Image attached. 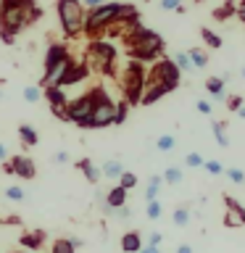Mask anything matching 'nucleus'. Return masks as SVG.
Instances as JSON below:
<instances>
[{
	"label": "nucleus",
	"instance_id": "obj_1",
	"mask_svg": "<svg viewBox=\"0 0 245 253\" xmlns=\"http://www.w3.org/2000/svg\"><path fill=\"white\" fill-rule=\"evenodd\" d=\"M114 32H122L124 42H126V50H129V58L132 61H140V63H150V61H158L163 58V37L158 32L142 27L140 21H132L126 27H119Z\"/></svg>",
	"mask_w": 245,
	"mask_h": 253
},
{
	"label": "nucleus",
	"instance_id": "obj_2",
	"mask_svg": "<svg viewBox=\"0 0 245 253\" xmlns=\"http://www.w3.org/2000/svg\"><path fill=\"white\" fill-rule=\"evenodd\" d=\"M42 11L35 0H0V37L5 45H13V40L21 35L29 24H35Z\"/></svg>",
	"mask_w": 245,
	"mask_h": 253
},
{
	"label": "nucleus",
	"instance_id": "obj_3",
	"mask_svg": "<svg viewBox=\"0 0 245 253\" xmlns=\"http://www.w3.org/2000/svg\"><path fill=\"white\" fill-rule=\"evenodd\" d=\"M74 58L71 53L66 50V45L61 42H53L45 53V71H42V79H40V87L42 90H50V87H63L66 82L71 66H74Z\"/></svg>",
	"mask_w": 245,
	"mask_h": 253
},
{
	"label": "nucleus",
	"instance_id": "obj_4",
	"mask_svg": "<svg viewBox=\"0 0 245 253\" xmlns=\"http://www.w3.org/2000/svg\"><path fill=\"white\" fill-rule=\"evenodd\" d=\"M84 63H87V69H95V71H100V74H108V77H116V45L114 42H108V40H100V37H95L90 47H87V53H84Z\"/></svg>",
	"mask_w": 245,
	"mask_h": 253
},
{
	"label": "nucleus",
	"instance_id": "obj_5",
	"mask_svg": "<svg viewBox=\"0 0 245 253\" xmlns=\"http://www.w3.org/2000/svg\"><path fill=\"white\" fill-rule=\"evenodd\" d=\"M122 82V92H124V100L129 106H140L142 100V92H145V84H148V71L140 61H129L119 77Z\"/></svg>",
	"mask_w": 245,
	"mask_h": 253
},
{
	"label": "nucleus",
	"instance_id": "obj_6",
	"mask_svg": "<svg viewBox=\"0 0 245 253\" xmlns=\"http://www.w3.org/2000/svg\"><path fill=\"white\" fill-rule=\"evenodd\" d=\"M55 13H58L61 29L69 40H77L84 32V5H82V0H58V3H55Z\"/></svg>",
	"mask_w": 245,
	"mask_h": 253
},
{
	"label": "nucleus",
	"instance_id": "obj_7",
	"mask_svg": "<svg viewBox=\"0 0 245 253\" xmlns=\"http://www.w3.org/2000/svg\"><path fill=\"white\" fill-rule=\"evenodd\" d=\"M95 90V108L90 116V124L87 129H106V126H114V116H116V100L103 90V87H92Z\"/></svg>",
	"mask_w": 245,
	"mask_h": 253
},
{
	"label": "nucleus",
	"instance_id": "obj_8",
	"mask_svg": "<svg viewBox=\"0 0 245 253\" xmlns=\"http://www.w3.org/2000/svg\"><path fill=\"white\" fill-rule=\"evenodd\" d=\"M179 79H182V71L177 69V63H174L171 58H158L153 63V69H150V74H148V82L161 84L169 92H174L179 87Z\"/></svg>",
	"mask_w": 245,
	"mask_h": 253
},
{
	"label": "nucleus",
	"instance_id": "obj_9",
	"mask_svg": "<svg viewBox=\"0 0 245 253\" xmlns=\"http://www.w3.org/2000/svg\"><path fill=\"white\" fill-rule=\"evenodd\" d=\"M92 108H95V90L79 95V98H74V100H69V106H66V122L87 129L90 116H92Z\"/></svg>",
	"mask_w": 245,
	"mask_h": 253
},
{
	"label": "nucleus",
	"instance_id": "obj_10",
	"mask_svg": "<svg viewBox=\"0 0 245 253\" xmlns=\"http://www.w3.org/2000/svg\"><path fill=\"white\" fill-rule=\"evenodd\" d=\"M42 98L50 103V111H53V114L66 122V106H69L66 90H63V87H50V90H42Z\"/></svg>",
	"mask_w": 245,
	"mask_h": 253
},
{
	"label": "nucleus",
	"instance_id": "obj_11",
	"mask_svg": "<svg viewBox=\"0 0 245 253\" xmlns=\"http://www.w3.org/2000/svg\"><path fill=\"white\" fill-rule=\"evenodd\" d=\"M8 164H11V169H13L16 177H21V179H35L37 177V166H35V161H32L29 156L19 153V156L8 158Z\"/></svg>",
	"mask_w": 245,
	"mask_h": 253
},
{
	"label": "nucleus",
	"instance_id": "obj_12",
	"mask_svg": "<svg viewBox=\"0 0 245 253\" xmlns=\"http://www.w3.org/2000/svg\"><path fill=\"white\" fill-rule=\"evenodd\" d=\"M126 195H129V190H124L122 185H114L108 190L106 195H103V209H106V213H111L114 209H122V206H126Z\"/></svg>",
	"mask_w": 245,
	"mask_h": 253
},
{
	"label": "nucleus",
	"instance_id": "obj_13",
	"mask_svg": "<svg viewBox=\"0 0 245 253\" xmlns=\"http://www.w3.org/2000/svg\"><path fill=\"white\" fill-rule=\"evenodd\" d=\"M45 240H47V232H45V229H32V232H24V235L19 237V243H21L27 251H40V248L45 245Z\"/></svg>",
	"mask_w": 245,
	"mask_h": 253
},
{
	"label": "nucleus",
	"instance_id": "obj_14",
	"mask_svg": "<svg viewBox=\"0 0 245 253\" xmlns=\"http://www.w3.org/2000/svg\"><path fill=\"white\" fill-rule=\"evenodd\" d=\"M224 84H227V82H224L221 77H208V79L203 82V87L211 92L213 103H224V100H227V90H224Z\"/></svg>",
	"mask_w": 245,
	"mask_h": 253
},
{
	"label": "nucleus",
	"instance_id": "obj_15",
	"mask_svg": "<svg viewBox=\"0 0 245 253\" xmlns=\"http://www.w3.org/2000/svg\"><path fill=\"white\" fill-rule=\"evenodd\" d=\"M77 169L84 174V179L90 182V185H98V182L103 179V171L95 166V161L92 158H82V161H77Z\"/></svg>",
	"mask_w": 245,
	"mask_h": 253
},
{
	"label": "nucleus",
	"instance_id": "obj_16",
	"mask_svg": "<svg viewBox=\"0 0 245 253\" xmlns=\"http://www.w3.org/2000/svg\"><path fill=\"white\" fill-rule=\"evenodd\" d=\"M142 235L137 232V229H129V232L122 235V251L124 253H140L142 251Z\"/></svg>",
	"mask_w": 245,
	"mask_h": 253
},
{
	"label": "nucleus",
	"instance_id": "obj_17",
	"mask_svg": "<svg viewBox=\"0 0 245 253\" xmlns=\"http://www.w3.org/2000/svg\"><path fill=\"white\" fill-rule=\"evenodd\" d=\"M100 171H103V177H106V179H116V182H119V177H122L126 169H124L122 161H116V158H108V161L100 166Z\"/></svg>",
	"mask_w": 245,
	"mask_h": 253
},
{
	"label": "nucleus",
	"instance_id": "obj_18",
	"mask_svg": "<svg viewBox=\"0 0 245 253\" xmlns=\"http://www.w3.org/2000/svg\"><path fill=\"white\" fill-rule=\"evenodd\" d=\"M87 74H90L87 63H74V66H71V71H69V77H66V82H63V90H66V87H71V84H77V82H82Z\"/></svg>",
	"mask_w": 245,
	"mask_h": 253
},
{
	"label": "nucleus",
	"instance_id": "obj_19",
	"mask_svg": "<svg viewBox=\"0 0 245 253\" xmlns=\"http://www.w3.org/2000/svg\"><path fill=\"white\" fill-rule=\"evenodd\" d=\"M19 137H21V142H24L27 148H35L37 142H40V134H37V129H35L32 124H21V126H19Z\"/></svg>",
	"mask_w": 245,
	"mask_h": 253
},
{
	"label": "nucleus",
	"instance_id": "obj_20",
	"mask_svg": "<svg viewBox=\"0 0 245 253\" xmlns=\"http://www.w3.org/2000/svg\"><path fill=\"white\" fill-rule=\"evenodd\" d=\"M224 126H227V124L219 122V119H213V122H211V132H213V140H216L219 148H229V137H227Z\"/></svg>",
	"mask_w": 245,
	"mask_h": 253
},
{
	"label": "nucleus",
	"instance_id": "obj_21",
	"mask_svg": "<svg viewBox=\"0 0 245 253\" xmlns=\"http://www.w3.org/2000/svg\"><path fill=\"white\" fill-rule=\"evenodd\" d=\"M161 185H163V177L161 174H153V177L148 179V190H145V201L150 203V201H158V190H161Z\"/></svg>",
	"mask_w": 245,
	"mask_h": 253
},
{
	"label": "nucleus",
	"instance_id": "obj_22",
	"mask_svg": "<svg viewBox=\"0 0 245 253\" xmlns=\"http://www.w3.org/2000/svg\"><path fill=\"white\" fill-rule=\"evenodd\" d=\"M187 55H190V61H193L195 69H205V66H208V53H205L203 47H190Z\"/></svg>",
	"mask_w": 245,
	"mask_h": 253
},
{
	"label": "nucleus",
	"instance_id": "obj_23",
	"mask_svg": "<svg viewBox=\"0 0 245 253\" xmlns=\"http://www.w3.org/2000/svg\"><path fill=\"white\" fill-rule=\"evenodd\" d=\"M245 224V211H224V227L235 229V227H243Z\"/></svg>",
	"mask_w": 245,
	"mask_h": 253
},
{
	"label": "nucleus",
	"instance_id": "obj_24",
	"mask_svg": "<svg viewBox=\"0 0 245 253\" xmlns=\"http://www.w3.org/2000/svg\"><path fill=\"white\" fill-rule=\"evenodd\" d=\"M235 13H237V5H235V0H227L224 5L213 8V19H216V21H224V19H229V16H235Z\"/></svg>",
	"mask_w": 245,
	"mask_h": 253
},
{
	"label": "nucleus",
	"instance_id": "obj_25",
	"mask_svg": "<svg viewBox=\"0 0 245 253\" xmlns=\"http://www.w3.org/2000/svg\"><path fill=\"white\" fill-rule=\"evenodd\" d=\"M201 37H203V42L208 45V47H213V50H219V47L224 45V40H221L213 29H208V27H203V29H201Z\"/></svg>",
	"mask_w": 245,
	"mask_h": 253
},
{
	"label": "nucleus",
	"instance_id": "obj_26",
	"mask_svg": "<svg viewBox=\"0 0 245 253\" xmlns=\"http://www.w3.org/2000/svg\"><path fill=\"white\" fill-rule=\"evenodd\" d=\"M161 177H163V182H166V185H179V182H182V177H185V171H182L179 166H166Z\"/></svg>",
	"mask_w": 245,
	"mask_h": 253
},
{
	"label": "nucleus",
	"instance_id": "obj_27",
	"mask_svg": "<svg viewBox=\"0 0 245 253\" xmlns=\"http://www.w3.org/2000/svg\"><path fill=\"white\" fill-rule=\"evenodd\" d=\"M50 253H77V248L71 245V237H55L50 245Z\"/></svg>",
	"mask_w": 245,
	"mask_h": 253
},
{
	"label": "nucleus",
	"instance_id": "obj_28",
	"mask_svg": "<svg viewBox=\"0 0 245 253\" xmlns=\"http://www.w3.org/2000/svg\"><path fill=\"white\" fill-rule=\"evenodd\" d=\"M174 63H177V69L179 71H185V74H190L195 66H193V61H190V55H187V50H179V53H174V58H171Z\"/></svg>",
	"mask_w": 245,
	"mask_h": 253
},
{
	"label": "nucleus",
	"instance_id": "obj_29",
	"mask_svg": "<svg viewBox=\"0 0 245 253\" xmlns=\"http://www.w3.org/2000/svg\"><path fill=\"white\" fill-rule=\"evenodd\" d=\"M171 221H174L177 227H187V224H190V209H187V206H179V209H174Z\"/></svg>",
	"mask_w": 245,
	"mask_h": 253
},
{
	"label": "nucleus",
	"instance_id": "obj_30",
	"mask_svg": "<svg viewBox=\"0 0 245 253\" xmlns=\"http://www.w3.org/2000/svg\"><path fill=\"white\" fill-rule=\"evenodd\" d=\"M24 100H27V103H40V100H42V87H40V84L24 87Z\"/></svg>",
	"mask_w": 245,
	"mask_h": 253
},
{
	"label": "nucleus",
	"instance_id": "obj_31",
	"mask_svg": "<svg viewBox=\"0 0 245 253\" xmlns=\"http://www.w3.org/2000/svg\"><path fill=\"white\" fill-rule=\"evenodd\" d=\"M174 145H177V137H174V134H161V137L156 140V148L161 150V153H169V150H174Z\"/></svg>",
	"mask_w": 245,
	"mask_h": 253
},
{
	"label": "nucleus",
	"instance_id": "obj_32",
	"mask_svg": "<svg viewBox=\"0 0 245 253\" xmlns=\"http://www.w3.org/2000/svg\"><path fill=\"white\" fill-rule=\"evenodd\" d=\"M3 195L8 198V201H13V203H21L24 198H27V193H24V190H21L19 185H11V187H5V190H3Z\"/></svg>",
	"mask_w": 245,
	"mask_h": 253
},
{
	"label": "nucleus",
	"instance_id": "obj_33",
	"mask_svg": "<svg viewBox=\"0 0 245 253\" xmlns=\"http://www.w3.org/2000/svg\"><path fill=\"white\" fill-rule=\"evenodd\" d=\"M126 114H129V103H126V100H119V103H116L114 124H116V126H119V124H124V122H126Z\"/></svg>",
	"mask_w": 245,
	"mask_h": 253
},
{
	"label": "nucleus",
	"instance_id": "obj_34",
	"mask_svg": "<svg viewBox=\"0 0 245 253\" xmlns=\"http://www.w3.org/2000/svg\"><path fill=\"white\" fill-rule=\"evenodd\" d=\"M224 177L229 179V182H235V185H245V171L243 169H224Z\"/></svg>",
	"mask_w": 245,
	"mask_h": 253
},
{
	"label": "nucleus",
	"instance_id": "obj_35",
	"mask_svg": "<svg viewBox=\"0 0 245 253\" xmlns=\"http://www.w3.org/2000/svg\"><path fill=\"white\" fill-rule=\"evenodd\" d=\"M161 211H163L161 201H150V203H148V209H145V213H148V219H150V221L161 219Z\"/></svg>",
	"mask_w": 245,
	"mask_h": 253
},
{
	"label": "nucleus",
	"instance_id": "obj_36",
	"mask_svg": "<svg viewBox=\"0 0 245 253\" xmlns=\"http://www.w3.org/2000/svg\"><path fill=\"white\" fill-rule=\"evenodd\" d=\"M185 166L187 169H203V156L201 153H187L185 156Z\"/></svg>",
	"mask_w": 245,
	"mask_h": 253
},
{
	"label": "nucleus",
	"instance_id": "obj_37",
	"mask_svg": "<svg viewBox=\"0 0 245 253\" xmlns=\"http://www.w3.org/2000/svg\"><path fill=\"white\" fill-rule=\"evenodd\" d=\"M119 185H122L124 190H132L134 185H137V174H132V171H124L122 177H119Z\"/></svg>",
	"mask_w": 245,
	"mask_h": 253
},
{
	"label": "nucleus",
	"instance_id": "obj_38",
	"mask_svg": "<svg viewBox=\"0 0 245 253\" xmlns=\"http://www.w3.org/2000/svg\"><path fill=\"white\" fill-rule=\"evenodd\" d=\"M203 169L208 174H213V177H216V174H224V166H221L219 161H203Z\"/></svg>",
	"mask_w": 245,
	"mask_h": 253
},
{
	"label": "nucleus",
	"instance_id": "obj_39",
	"mask_svg": "<svg viewBox=\"0 0 245 253\" xmlns=\"http://www.w3.org/2000/svg\"><path fill=\"white\" fill-rule=\"evenodd\" d=\"M224 103H227V108H229V111H237L240 106H245L240 95H227V100H224Z\"/></svg>",
	"mask_w": 245,
	"mask_h": 253
},
{
	"label": "nucleus",
	"instance_id": "obj_40",
	"mask_svg": "<svg viewBox=\"0 0 245 253\" xmlns=\"http://www.w3.org/2000/svg\"><path fill=\"white\" fill-rule=\"evenodd\" d=\"M195 108L201 111L203 116H211V114H213V103H211V100H198V103H195Z\"/></svg>",
	"mask_w": 245,
	"mask_h": 253
},
{
	"label": "nucleus",
	"instance_id": "obj_41",
	"mask_svg": "<svg viewBox=\"0 0 245 253\" xmlns=\"http://www.w3.org/2000/svg\"><path fill=\"white\" fill-rule=\"evenodd\" d=\"M111 216H116L119 221H126V219H132V211L126 209V206H122V209H114V211H111Z\"/></svg>",
	"mask_w": 245,
	"mask_h": 253
},
{
	"label": "nucleus",
	"instance_id": "obj_42",
	"mask_svg": "<svg viewBox=\"0 0 245 253\" xmlns=\"http://www.w3.org/2000/svg\"><path fill=\"white\" fill-rule=\"evenodd\" d=\"M161 8H163V11H179L182 0H161Z\"/></svg>",
	"mask_w": 245,
	"mask_h": 253
},
{
	"label": "nucleus",
	"instance_id": "obj_43",
	"mask_svg": "<svg viewBox=\"0 0 245 253\" xmlns=\"http://www.w3.org/2000/svg\"><path fill=\"white\" fill-rule=\"evenodd\" d=\"M161 243H163V235H161V232H150L145 245H156V248H161Z\"/></svg>",
	"mask_w": 245,
	"mask_h": 253
},
{
	"label": "nucleus",
	"instance_id": "obj_44",
	"mask_svg": "<svg viewBox=\"0 0 245 253\" xmlns=\"http://www.w3.org/2000/svg\"><path fill=\"white\" fill-rule=\"evenodd\" d=\"M53 161H55V164H69V161H71L69 150H58V153L53 156Z\"/></svg>",
	"mask_w": 245,
	"mask_h": 253
},
{
	"label": "nucleus",
	"instance_id": "obj_45",
	"mask_svg": "<svg viewBox=\"0 0 245 253\" xmlns=\"http://www.w3.org/2000/svg\"><path fill=\"white\" fill-rule=\"evenodd\" d=\"M108 0H82V5L87 8V11H92V8H100V5H106Z\"/></svg>",
	"mask_w": 245,
	"mask_h": 253
},
{
	"label": "nucleus",
	"instance_id": "obj_46",
	"mask_svg": "<svg viewBox=\"0 0 245 253\" xmlns=\"http://www.w3.org/2000/svg\"><path fill=\"white\" fill-rule=\"evenodd\" d=\"M5 161H8V148L0 142V164H5Z\"/></svg>",
	"mask_w": 245,
	"mask_h": 253
},
{
	"label": "nucleus",
	"instance_id": "obj_47",
	"mask_svg": "<svg viewBox=\"0 0 245 253\" xmlns=\"http://www.w3.org/2000/svg\"><path fill=\"white\" fill-rule=\"evenodd\" d=\"M140 253H161V248H156V245H142Z\"/></svg>",
	"mask_w": 245,
	"mask_h": 253
},
{
	"label": "nucleus",
	"instance_id": "obj_48",
	"mask_svg": "<svg viewBox=\"0 0 245 253\" xmlns=\"http://www.w3.org/2000/svg\"><path fill=\"white\" fill-rule=\"evenodd\" d=\"M177 253H193V245H179V248H177Z\"/></svg>",
	"mask_w": 245,
	"mask_h": 253
},
{
	"label": "nucleus",
	"instance_id": "obj_49",
	"mask_svg": "<svg viewBox=\"0 0 245 253\" xmlns=\"http://www.w3.org/2000/svg\"><path fill=\"white\" fill-rule=\"evenodd\" d=\"M71 245H74V248H82L84 240H82V237H71Z\"/></svg>",
	"mask_w": 245,
	"mask_h": 253
},
{
	"label": "nucleus",
	"instance_id": "obj_50",
	"mask_svg": "<svg viewBox=\"0 0 245 253\" xmlns=\"http://www.w3.org/2000/svg\"><path fill=\"white\" fill-rule=\"evenodd\" d=\"M235 16H237V19H240V21L245 24V8H237V13H235Z\"/></svg>",
	"mask_w": 245,
	"mask_h": 253
},
{
	"label": "nucleus",
	"instance_id": "obj_51",
	"mask_svg": "<svg viewBox=\"0 0 245 253\" xmlns=\"http://www.w3.org/2000/svg\"><path fill=\"white\" fill-rule=\"evenodd\" d=\"M237 114H240V116L245 119V106H240V108H237Z\"/></svg>",
	"mask_w": 245,
	"mask_h": 253
},
{
	"label": "nucleus",
	"instance_id": "obj_52",
	"mask_svg": "<svg viewBox=\"0 0 245 253\" xmlns=\"http://www.w3.org/2000/svg\"><path fill=\"white\" fill-rule=\"evenodd\" d=\"M237 8H245V0H237Z\"/></svg>",
	"mask_w": 245,
	"mask_h": 253
},
{
	"label": "nucleus",
	"instance_id": "obj_53",
	"mask_svg": "<svg viewBox=\"0 0 245 253\" xmlns=\"http://www.w3.org/2000/svg\"><path fill=\"white\" fill-rule=\"evenodd\" d=\"M0 98H3V90H0Z\"/></svg>",
	"mask_w": 245,
	"mask_h": 253
},
{
	"label": "nucleus",
	"instance_id": "obj_54",
	"mask_svg": "<svg viewBox=\"0 0 245 253\" xmlns=\"http://www.w3.org/2000/svg\"><path fill=\"white\" fill-rule=\"evenodd\" d=\"M243 77H245V69H243Z\"/></svg>",
	"mask_w": 245,
	"mask_h": 253
}]
</instances>
